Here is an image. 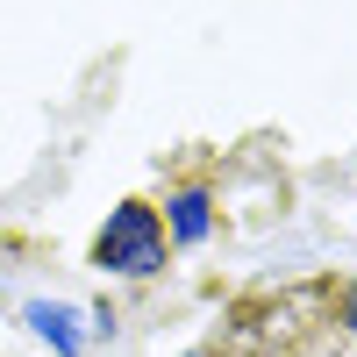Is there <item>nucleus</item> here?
Returning a JSON list of instances; mask_svg holds the SVG:
<instances>
[{"label":"nucleus","mask_w":357,"mask_h":357,"mask_svg":"<svg viewBox=\"0 0 357 357\" xmlns=\"http://www.w3.org/2000/svg\"><path fill=\"white\" fill-rule=\"evenodd\" d=\"M165 257H172V243H165V222H158L151 200H122L114 222L93 236V264H100V272H122V279L165 272Z\"/></svg>","instance_id":"obj_1"},{"label":"nucleus","mask_w":357,"mask_h":357,"mask_svg":"<svg viewBox=\"0 0 357 357\" xmlns=\"http://www.w3.org/2000/svg\"><path fill=\"white\" fill-rule=\"evenodd\" d=\"M172 229H178V243H200L207 236V193H178L172 200Z\"/></svg>","instance_id":"obj_2"},{"label":"nucleus","mask_w":357,"mask_h":357,"mask_svg":"<svg viewBox=\"0 0 357 357\" xmlns=\"http://www.w3.org/2000/svg\"><path fill=\"white\" fill-rule=\"evenodd\" d=\"M336 321L357 336V279H343V286H336Z\"/></svg>","instance_id":"obj_3"}]
</instances>
